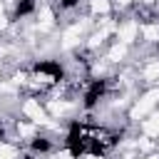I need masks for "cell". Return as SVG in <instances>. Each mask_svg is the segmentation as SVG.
<instances>
[{
    "mask_svg": "<svg viewBox=\"0 0 159 159\" xmlns=\"http://www.w3.org/2000/svg\"><path fill=\"white\" fill-rule=\"evenodd\" d=\"M157 99H159V89L147 92V94H144V97L137 102V107L132 109V117H134V119H137V117H144V114H147V112H149V109L157 104Z\"/></svg>",
    "mask_w": 159,
    "mask_h": 159,
    "instance_id": "obj_1",
    "label": "cell"
},
{
    "mask_svg": "<svg viewBox=\"0 0 159 159\" xmlns=\"http://www.w3.org/2000/svg\"><path fill=\"white\" fill-rule=\"evenodd\" d=\"M22 109H25V114H27L32 122H45V112H42V107H40L35 99H27Z\"/></svg>",
    "mask_w": 159,
    "mask_h": 159,
    "instance_id": "obj_2",
    "label": "cell"
},
{
    "mask_svg": "<svg viewBox=\"0 0 159 159\" xmlns=\"http://www.w3.org/2000/svg\"><path fill=\"white\" fill-rule=\"evenodd\" d=\"M134 35H137V25H134V22H127V25L119 30V40H122L124 45H127V42H132V40H134Z\"/></svg>",
    "mask_w": 159,
    "mask_h": 159,
    "instance_id": "obj_3",
    "label": "cell"
},
{
    "mask_svg": "<svg viewBox=\"0 0 159 159\" xmlns=\"http://www.w3.org/2000/svg\"><path fill=\"white\" fill-rule=\"evenodd\" d=\"M144 132L147 134H159V117H152L144 122Z\"/></svg>",
    "mask_w": 159,
    "mask_h": 159,
    "instance_id": "obj_4",
    "label": "cell"
},
{
    "mask_svg": "<svg viewBox=\"0 0 159 159\" xmlns=\"http://www.w3.org/2000/svg\"><path fill=\"white\" fill-rule=\"evenodd\" d=\"M142 35L147 40H159V27L157 25H147V27H142Z\"/></svg>",
    "mask_w": 159,
    "mask_h": 159,
    "instance_id": "obj_5",
    "label": "cell"
},
{
    "mask_svg": "<svg viewBox=\"0 0 159 159\" xmlns=\"http://www.w3.org/2000/svg\"><path fill=\"white\" fill-rule=\"evenodd\" d=\"M144 77H147V80H154V77H159V62H152V65H147V70H144Z\"/></svg>",
    "mask_w": 159,
    "mask_h": 159,
    "instance_id": "obj_6",
    "label": "cell"
},
{
    "mask_svg": "<svg viewBox=\"0 0 159 159\" xmlns=\"http://www.w3.org/2000/svg\"><path fill=\"white\" fill-rule=\"evenodd\" d=\"M124 52H127V47H124V42H122V45L112 47V52H109V60H122V57H124Z\"/></svg>",
    "mask_w": 159,
    "mask_h": 159,
    "instance_id": "obj_7",
    "label": "cell"
},
{
    "mask_svg": "<svg viewBox=\"0 0 159 159\" xmlns=\"http://www.w3.org/2000/svg\"><path fill=\"white\" fill-rule=\"evenodd\" d=\"M92 10L94 12H107L109 10V2L107 0H92Z\"/></svg>",
    "mask_w": 159,
    "mask_h": 159,
    "instance_id": "obj_8",
    "label": "cell"
},
{
    "mask_svg": "<svg viewBox=\"0 0 159 159\" xmlns=\"http://www.w3.org/2000/svg\"><path fill=\"white\" fill-rule=\"evenodd\" d=\"M12 157H15L12 147H0V159H12Z\"/></svg>",
    "mask_w": 159,
    "mask_h": 159,
    "instance_id": "obj_9",
    "label": "cell"
},
{
    "mask_svg": "<svg viewBox=\"0 0 159 159\" xmlns=\"http://www.w3.org/2000/svg\"><path fill=\"white\" fill-rule=\"evenodd\" d=\"M65 109H67V104H57V102L52 104V112H55V114H60V112H65Z\"/></svg>",
    "mask_w": 159,
    "mask_h": 159,
    "instance_id": "obj_10",
    "label": "cell"
},
{
    "mask_svg": "<svg viewBox=\"0 0 159 159\" xmlns=\"http://www.w3.org/2000/svg\"><path fill=\"white\" fill-rule=\"evenodd\" d=\"M20 134L30 137V134H32V127H27V124H20Z\"/></svg>",
    "mask_w": 159,
    "mask_h": 159,
    "instance_id": "obj_11",
    "label": "cell"
},
{
    "mask_svg": "<svg viewBox=\"0 0 159 159\" xmlns=\"http://www.w3.org/2000/svg\"><path fill=\"white\" fill-rule=\"evenodd\" d=\"M0 27H5V17L2 15H0Z\"/></svg>",
    "mask_w": 159,
    "mask_h": 159,
    "instance_id": "obj_12",
    "label": "cell"
},
{
    "mask_svg": "<svg viewBox=\"0 0 159 159\" xmlns=\"http://www.w3.org/2000/svg\"><path fill=\"white\" fill-rule=\"evenodd\" d=\"M0 15H2V5H0Z\"/></svg>",
    "mask_w": 159,
    "mask_h": 159,
    "instance_id": "obj_13",
    "label": "cell"
},
{
    "mask_svg": "<svg viewBox=\"0 0 159 159\" xmlns=\"http://www.w3.org/2000/svg\"><path fill=\"white\" fill-rule=\"evenodd\" d=\"M152 159H159V157H152Z\"/></svg>",
    "mask_w": 159,
    "mask_h": 159,
    "instance_id": "obj_14",
    "label": "cell"
},
{
    "mask_svg": "<svg viewBox=\"0 0 159 159\" xmlns=\"http://www.w3.org/2000/svg\"><path fill=\"white\" fill-rule=\"evenodd\" d=\"M122 2H127V0H122Z\"/></svg>",
    "mask_w": 159,
    "mask_h": 159,
    "instance_id": "obj_15",
    "label": "cell"
}]
</instances>
